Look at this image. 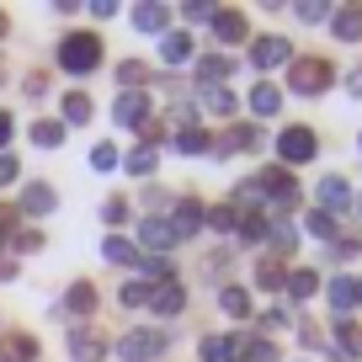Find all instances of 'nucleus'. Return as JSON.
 <instances>
[{"label": "nucleus", "instance_id": "obj_6", "mask_svg": "<svg viewBox=\"0 0 362 362\" xmlns=\"http://www.w3.org/2000/svg\"><path fill=\"white\" fill-rule=\"evenodd\" d=\"M256 192H272V203H277V208H293L298 187H293V176H288L283 165H267V170H261V181H256Z\"/></svg>", "mask_w": 362, "mask_h": 362}, {"label": "nucleus", "instance_id": "obj_11", "mask_svg": "<svg viewBox=\"0 0 362 362\" xmlns=\"http://www.w3.org/2000/svg\"><path fill=\"white\" fill-rule=\"evenodd\" d=\"M330 33H336L341 43H357L362 37V6H341V11L330 16Z\"/></svg>", "mask_w": 362, "mask_h": 362}, {"label": "nucleus", "instance_id": "obj_31", "mask_svg": "<svg viewBox=\"0 0 362 362\" xmlns=\"http://www.w3.org/2000/svg\"><path fill=\"white\" fill-rule=\"evenodd\" d=\"M229 69H235V64H229L224 54H208L203 64H197V80H203V86H218V80H224Z\"/></svg>", "mask_w": 362, "mask_h": 362}, {"label": "nucleus", "instance_id": "obj_48", "mask_svg": "<svg viewBox=\"0 0 362 362\" xmlns=\"http://www.w3.org/2000/svg\"><path fill=\"white\" fill-rule=\"evenodd\" d=\"M346 96H362V69H351V75H346Z\"/></svg>", "mask_w": 362, "mask_h": 362}, {"label": "nucleus", "instance_id": "obj_22", "mask_svg": "<svg viewBox=\"0 0 362 362\" xmlns=\"http://www.w3.org/2000/svg\"><path fill=\"white\" fill-rule=\"evenodd\" d=\"M160 54H165V64H187V59H192V37L187 33H165Z\"/></svg>", "mask_w": 362, "mask_h": 362}, {"label": "nucleus", "instance_id": "obj_42", "mask_svg": "<svg viewBox=\"0 0 362 362\" xmlns=\"http://www.w3.org/2000/svg\"><path fill=\"white\" fill-rule=\"evenodd\" d=\"M102 218H107V224H123V218H128V203H123V197H107V203H102Z\"/></svg>", "mask_w": 362, "mask_h": 362}, {"label": "nucleus", "instance_id": "obj_7", "mask_svg": "<svg viewBox=\"0 0 362 362\" xmlns=\"http://www.w3.org/2000/svg\"><path fill=\"white\" fill-rule=\"evenodd\" d=\"M170 235L176 240H192L197 235V224H203V208H197V197H176V208H170Z\"/></svg>", "mask_w": 362, "mask_h": 362}, {"label": "nucleus", "instance_id": "obj_8", "mask_svg": "<svg viewBox=\"0 0 362 362\" xmlns=\"http://www.w3.org/2000/svg\"><path fill=\"white\" fill-rule=\"evenodd\" d=\"M288 59H293V48H288L283 37H256V43H250V64L256 69H277V64H288Z\"/></svg>", "mask_w": 362, "mask_h": 362}, {"label": "nucleus", "instance_id": "obj_27", "mask_svg": "<svg viewBox=\"0 0 362 362\" xmlns=\"http://www.w3.org/2000/svg\"><path fill=\"white\" fill-rule=\"evenodd\" d=\"M134 27L139 33H165V6H134Z\"/></svg>", "mask_w": 362, "mask_h": 362}, {"label": "nucleus", "instance_id": "obj_5", "mask_svg": "<svg viewBox=\"0 0 362 362\" xmlns=\"http://www.w3.org/2000/svg\"><path fill=\"white\" fill-rule=\"evenodd\" d=\"M315 197H320V214H346V208L357 203V192H351V181H346V176H325Z\"/></svg>", "mask_w": 362, "mask_h": 362}, {"label": "nucleus", "instance_id": "obj_51", "mask_svg": "<svg viewBox=\"0 0 362 362\" xmlns=\"http://www.w3.org/2000/svg\"><path fill=\"white\" fill-rule=\"evenodd\" d=\"M0 37H6V16H0Z\"/></svg>", "mask_w": 362, "mask_h": 362}, {"label": "nucleus", "instance_id": "obj_47", "mask_svg": "<svg viewBox=\"0 0 362 362\" xmlns=\"http://www.w3.org/2000/svg\"><path fill=\"white\" fill-rule=\"evenodd\" d=\"M43 245V235H37V229H27V235H16V250H37Z\"/></svg>", "mask_w": 362, "mask_h": 362}, {"label": "nucleus", "instance_id": "obj_46", "mask_svg": "<svg viewBox=\"0 0 362 362\" xmlns=\"http://www.w3.org/2000/svg\"><path fill=\"white\" fill-rule=\"evenodd\" d=\"M11 134H16V123H11V112H0V155H6V144H11Z\"/></svg>", "mask_w": 362, "mask_h": 362}, {"label": "nucleus", "instance_id": "obj_36", "mask_svg": "<svg viewBox=\"0 0 362 362\" xmlns=\"http://www.w3.org/2000/svg\"><path fill=\"white\" fill-rule=\"evenodd\" d=\"M267 240H272V250H277V256H288V250L298 245V235H293V224H272L267 229Z\"/></svg>", "mask_w": 362, "mask_h": 362}, {"label": "nucleus", "instance_id": "obj_50", "mask_svg": "<svg viewBox=\"0 0 362 362\" xmlns=\"http://www.w3.org/2000/svg\"><path fill=\"white\" fill-rule=\"evenodd\" d=\"M357 304H362V277H357Z\"/></svg>", "mask_w": 362, "mask_h": 362}, {"label": "nucleus", "instance_id": "obj_14", "mask_svg": "<svg viewBox=\"0 0 362 362\" xmlns=\"http://www.w3.org/2000/svg\"><path fill=\"white\" fill-rule=\"evenodd\" d=\"M139 240H144L149 250H170V245H176V235H170L165 218H144V224H139Z\"/></svg>", "mask_w": 362, "mask_h": 362}, {"label": "nucleus", "instance_id": "obj_23", "mask_svg": "<svg viewBox=\"0 0 362 362\" xmlns=\"http://www.w3.org/2000/svg\"><path fill=\"white\" fill-rule=\"evenodd\" d=\"M256 144H261V128H229V134L218 139L214 149L224 155V149H256Z\"/></svg>", "mask_w": 362, "mask_h": 362}, {"label": "nucleus", "instance_id": "obj_52", "mask_svg": "<svg viewBox=\"0 0 362 362\" xmlns=\"http://www.w3.org/2000/svg\"><path fill=\"white\" fill-rule=\"evenodd\" d=\"M351 208H357V214H362V197H357V203H351Z\"/></svg>", "mask_w": 362, "mask_h": 362}, {"label": "nucleus", "instance_id": "obj_4", "mask_svg": "<svg viewBox=\"0 0 362 362\" xmlns=\"http://www.w3.org/2000/svg\"><path fill=\"white\" fill-rule=\"evenodd\" d=\"M320 149V139L309 134V128H283L277 134V155H283V165H309Z\"/></svg>", "mask_w": 362, "mask_h": 362}, {"label": "nucleus", "instance_id": "obj_43", "mask_svg": "<svg viewBox=\"0 0 362 362\" xmlns=\"http://www.w3.org/2000/svg\"><path fill=\"white\" fill-rule=\"evenodd\" d=\"M203 218H208L214 229H235V208H229V203H218L214 214H203Z\"/></svg>", "mask_w": 362, "mask_h": 362}, {"label": "nucleus", "instance_id": "obj_34", "mask_svg": "<svg viewBox=\"0 0 362 362\" xmlns=\"http://www.w3.org/2000/svg\"><path fill=\"white\" fill-rule=\"evenodd\" d=\"M33 144H43V149H54V144H64V123H33Z\"/></svg>", "mask_w": 362, "mask_h": 362}, {"label": "nucleus", "instance_id": "obj_20", "mask_svg": "<svg viewBox=\"0 0 362 362\" xmlns=\"http://www.w3.org/2000/svg\"><path fill=\"white\" fill-rule=\"evenodd\" d=\"M218 309H224L229 320H245L250 315V293L245 288H218Z\"/></svg>", "mask_w": 362, "mask_h": 362}, {"label": "nucleus", "instance_id": "obj_33", "mask_svg": "<svg viewBox=\"0 0 362 362\" xmlns=\"http://www.w3.org/2000/svg\"><path fill=\"white\" fill-rule=\"evenodd\" d=\"M64 304L75 309V315H90V309H96V288H90V283H75V288H69V298H64Z\"/></svg>", "mask_w": 362, "mask_h": 362}, {"label": "nucleus", "instance_id": "obj_16", "mask_svg": "<svg viewBox=\"0 0 362 362\" xmlns=\"http://www.w3.org/2000/svg\"><path fill=\"white\" fill-rule=\"evenodd\" d=\"M0 362H37V341L33 336H6L0 341Z\"/></svg>", "mask_w": 362, "mask_h": 362}, {"label": "nucleus", "instance_id": "obj_12", "mask_svg": "<svg viewBox=\"0 0 362 362\" xmlns=\"http://www.w3.org/2000/svg\"><path fill=\"white\" fill-rule=\"evenodd\" d=\"M149 304H155L160 315H181V309H187V288L170 277V283H160V288H155V298H149Z\"/></svg>", "mask_w": 362, "mask_h": 362}, {"label": "nucleus", "instance_id": "obj_30", "mask_svg": "<svg viewBox=\"0 0 362 362\" xmlns=\"http://www.w3.org/2000/svg\"><path fill=\"white\" fill-rule=\"evenodd\" d=\"M117 298H123L128 309H139V304H149V298H155V283H144V277H128V283H123V293H117Z\"/></svg>", "mask_w": 362, "mask_h": 362}, {"label": "nucleus", "instance_id": "obj_2", "mask_svg": "<svg viewBox=\"0 0 362 362\" xmlns=\"http://www.w3.org/2000/svg\"><path fill=\"white\" fill-rule=\"evenodd\" d=\"M160 351H165V330H128L123 341H117V357L123 362H155Z\"/></svg>", "mask_w": 362, "mask_h": 362}, {"label": "nucleus", "instance_id": "obj_44", "mask_svg": "<svg viewBox=\"0 0 362 362\" xmlns=\"http://www.w3.org/2000/svg\"><path fill=\"white\" fill-rule=\"evenodd\" d=\"M208 107H214V112H235V96H229L224 86H214L208 90Z\"/></svg>", "mask_w": 362, "mask_h": 362}, {"label": "nucleus", "instance_id": "obj_39", "mask_svg": "<svg viewBox=\"0 0 362 362\" xmlns=\"http://www.w3.org/2000/svg\"><path fill=\"white\" fill-rule=\"evenodd\" d=\"M240 362H277V346H272V341H250V346L240 351Z\"/></svg>", "mask_w": 362, "mask_h": 362}, {"label": "nucleus", "instance_id": "obj_24", "mask_svg": "<svg viewBox=\"0 0 362 362\" xmlns=\"http://www.w3.org/2000/svg\"><path fill=\"white\" fill-rule=\"evenodd\" d=\"M117 80H123V90H144L149 64H144V59H123V64H117Z\"/></svg>", "mask_w": 362, "mask_h": 362}, {"label": "nucleus", "instance_id": "obj_18", "mask_svg": "<svg viewBox=\"0 0 362 362\" xmlns=\"http://www.w3.org/2000/svg\"><path fill=\"white\" fill-rule=\"evenodd\" d=\"M325 298H330V309H336V315H346V309L357 304V277H336V283L325 288Z\"/></svg>", "mask_w": 362, "mask_h": 362}, {"label": "nucleus", "instance_id": "obj_10", "mask_svg": "<svg viewBox=\"0 0 362 362\" xmlns=\"http://www.w3.org/2000/svg\"><path fill=\"white\" fill-rule=\"evenodd\" d=\"M69 357H75V362H102L107 357V341L96 336V330L75 325V330H69Z\"/></svg>", "mask_w": 362, "mask_h": 362}, {"label": "nucleus", "instance_id": "obj_17", "mask_svg": "<svg viewBox=\"0 0 362 362\" xmlns=\"http://www.w3.org/2000/svg\"><path fill=\"white\" fill-rule=\"evenodd\" d=\"M277 102H283V90L272 86V80H256V90H250V112L272 117V112H277Z\"/></svg>", "mask_w": 362, "mask_h": 362}, {"label": "nucleus", "instance_id": "obj_41", "mask_svg": "<svg viewBox=\"0 0 362 362\" xmlns=\"http://www.w3.org/2000/svg\"><path fill=\"white\" fill-rule=\"evenodd\" d=\"M240 235H245V240H267V218L245 214V218H240Z\"/></svg>", "mask_w": 362, "mask_h": 362}, {"label": "nucleus", "instance_id": "obj_28", "mask_svg": "<svg viewBox=\"0 0 362 362\" xmlns=\"http://www.w3.org/2000/svg\"><path fill=\"white\" fill-rule=\"evenodd\" d=\"M214 144H218V139L203 134V128H192V134H176V149H181V155H208Z\"/></svg>", "mask_w": 362, "mask_h": 362}, {"label": "nucleus", "instance_id": "obj_25", "mask_svg": "<svg viewBox=\"0 0 362 362\" xmlns=\"http://www.w3.org/2000/svg\"><path fill=\"white\" fill-rule=\"evenodd\" d=\"M197 357L203 362H235V341L229 336H208L203 346H197Z\"/></svg>", "mask_w": 362, "mask_h": 362}, {"label": "nucleus", "instance_id": "obj_3", "mask_svg": "<svg viewBox=\"0 0 362 362\" xmlns=\"http://www.w3.org/2000/svg\"><path fill=\"white\" fill-rule=\"evenodd\" d=\"M330 80H336V75H330L325 59H298L293 75H288V86H293L298 96H320V90H330Z\"/></svg>", "mask_w": 362, "mask_h": 362}, {"label": "nucleus", "instance_id": "obj_45", "mask_svg": "<svg viewBox=\"0 0 362 362\" xmlns=\"http://www.w3.org/2000/svg\"><path fill=\"white\" fill-rule=\"evenodd\" d=\"M16 170H22V165H16V155H0V187H6V181H16Z\"/></svg>", "mask_w": 362, "mask_h": 362}, {"label": "nucleus", "instance_id": "obj_49", "mask_svg": "<svg viewBox=\"0 0 362 362\" xmlns=\"http://www.w3.org/2000/svg\"><path fill=\"white\" fill-rule=\"evenodd\" d=\"M0 277H16V261L11 256H0Z\"/></svg>", "mask_w": 362, "mask_h": 362}, {"label": "nucleus", "instance_id": "obj_37", "mask_svg": "<svg viewBox=\"0 0 362 362\" xmlns=\"http://www.w3.org/2000/svg\"><path fill=\"white\" fill-rule=\"evenodd\" d=\"M304 229H309V235H320V240H336V218L320 214V208H315V214H304Z\"/></svg>", "mask_w": 362, "mask_h": 362}, {"label": "nucleus", "instance_id": "obj_40", "mask_svg": "<svg viewBox=\"0 0 362 362\" xmlns=\"http://www.w3.org/2000/svg\"><path fill=\"white\" fill-rule=\"evenodd\" d=\"M90 165H96V170H117V149L112 144H96V149H90Z\"/></svg>", "mask_w": 362, "mask_h": 362}, {"label": "nucleus", "instance_id": "obj_1", "mask_svg": "<svg viewBox=\"0 0 362 362\" xmlns=\"http://www.w3.org/2000/svg\"><path fill=\"white\" fill-rule=\"evenodd\" d=\"M96 64H102V37L96 33H69L59 43V69L64 75H90Z\"/></svg>", "mask_w": 362, "mask_h": 362}, {"label": "nucleus", "instance_id": "obj_9", "mask_svg": "<svg viewBox=\"0 0 362 362\" xmlns=\"http://www.w3.org/2000/svg\"><path fill=\"white\" fill-rule=\"evenodd\" d=\"M112 112H117V123H123V128H144L149 123V96H144V90H123Z\"/></svg>", "mask_w": 362, "mask_h": 362}, {"label": "nucleus", "instance_id": "obj_26", "mask_svg": "<svg viewBox=\"0 0 362 362\" xmlns=\"http://www.w3.org/2000/svg\"><path fill=\"white\" fill-rule=\"evenodd\" d=\"M336 351H341V357H362V330L351 325V320L336 325Z\"/></svg>", "mask_w": 362, "mask_h": 362}, {"label": "nucleus", "instance_id": "obj_35", "mask_svg": "<svg viewBox=\"0 0 362 362\" xmlns=\"http://www.w3.org/2000/svg\"><path fill=\"white\" fill-rule=\"evenodd\" d=\"M256 283L261 288H283V267H277V256H261L256 261Z\"/></svg>", "mask_w": 362, "mask_h": 362}, {"label": "nucleus", "instance_id": "obj_38", "mask_svg": "<svg viewBox=\"0 0 362 362\" xmlns=\"http://www.w3.org/2000/svg\"><path fill=\"white\" fill-rule=\"evenodd\" d=\"M170 128H181V134H192V128H197V107L176 102V107H170Z\"/></svg>", "mask_w": 362, "mask_h": 362}, {"label": "nucleus", "instance_id": "obj_32", "mask_svg": "<svg viewBox=\"0 0 362 362\" xmlns=\"http://www.w3.org/2000/svg\"><path fill=\"white\" fill-rule=\"evenodd\" d=\"M90 112H96V107H90L86 90H69V96H64V117H69V123H90Z\"/></svg>", "mask_w": 362, "mask_h": 362}, {"label": "nucleus", "instance_id": "obj_21", "mask_svg": "<svg viewBox=\"0 0 362 362\" xmlns=\"http://www.w3.org/2000/svg\"><path fill=\"white\" fill-rule=\"evenodd\" d=\"M214 33L224 37V43H240V37H245V16L240 11H214Z\"/></svg>", "mask_w": 362, "mask_h": 362}, {"label": "nucleus", "instance_id": "obj_13", "mask_svg": "<svg viewBox=\"0 0 362 362\" xmlns=\"http://www.w3.org/2000/svg\"><path fill=\"white\" fill-rule=\"evenodd\" d=\"M283 283H288V293L304 304V298H315V293H320V272H315V267H298V272H288Z\"/></svg>", "mask_w": 362, "mask_h": 362}, {"label": "nucleus", "instance_id": "obj_15", "mask_svg": "<svg viewBox=\"0 0 362 362\" xmlns=\"http://www.w3.org/2000/svg\"><path fill=\"white\" fill-rule=\"evenodd\" d=\"M102 256L117 261V267H139V245H134V240H123V235H107L102 240Z\"/></svg>", "mask_w": 362, "mask_h": 362}, {"label": "nucleus", "instance_id": "obj_29", "mask_svg": "<svg viewBox=\"0 0 362 362\" xmlns=\"http://www.w3.org/2000/svg\"><path fill=\"white\" fill-rule=\"evenodd\" d=\"M123 165H128V176H149V170L160 165V155H155V144H139L134 155L123 160Z\"/></svg>", "mask_w": 362, "mask_h": 362}, {"label": "nucleus", "instance_id": "obj_19", "mask_svg": "<svg viewBox=\"0 0 362 362\" xmlns=\"http://www.w3.org/2000/svg\"><path fill=\"white\" fill-rule=\"evenodd\" d=\"M22 208L27 214H54V187H48V181H33L22 192Z\"/></svg>", "mask_w": 362, "mask_h": 362}]
</instances>
